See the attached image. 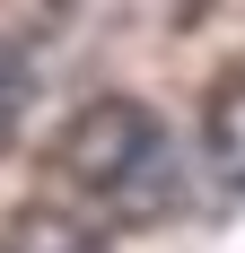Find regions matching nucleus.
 <instances>
[{
    "label": "nucleus",
    "mask_w": 245,
    "mask_h": 253,
    "mask_svg": "<svg viewBox=\"0 0 245 253\" xmlns=\"http://www.w3.org/2000/svg\"><path fill=\"white\" fill-rule=\"evenodd\" d=\"M61 175L79 192H97L114 218H158L175 201V149H167V123L149 114L140 96H97L61 131Z\"/></svg>",
    "instance_id": "obj_1"
},
{
    "label": "nucleus",
    "mask_w": 245,
    "mask_h": 253,
    "mask_svg": "<svg viewBox=\"0 0 245 253\" xmlns=\"http://www.w3.org/2000/svg\"><path fill=\"white\" fill-rule=\"evenodd\" d=\"M201 140H210V157H219L228 175L245 183V70H228L219 87H210V114H201Z\"/></svg>",
    "instance_id": "obj_2"
},
{
    "label": "nucleus",
    "mask_w": 245,
    "mask_h": 253,
    "mask_svg": "<svg viewBox=\"0 0 245 253\" xmlns=\"http://www.w3.org/2000/svg\"><path fill=\"white\" fill-rule=\"evenodd\" d=\"M9 253H105V245L79 218H61V210H18L9 218Z\"/></svg>",
    "instance_id": "obj_3"
},
{
    "label": "nucleus",
    "mask_w": 245,
    "mask_h": 253,
    "mask_svg": "<svg viewBox=\"0 0 245 253\" xmlns=\"http://www.w3.org/2000/svg\"><path fill=\"white\" fill-rule=\"evenodd\" d=\"M26 105H35V70H26V52L0 35V149L18 140V123H26Z\"/></svg>",
    "instance_id": "obj_4"
}]
</instances>
